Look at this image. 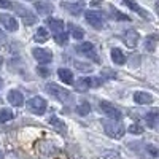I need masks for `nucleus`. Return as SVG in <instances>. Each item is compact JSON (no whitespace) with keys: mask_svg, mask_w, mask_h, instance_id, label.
Here are the masks:
<instances>
[{"mask_svg":"<svg viewBox=\"0 0 159 159\" xmlns=\"http://www.w3.org/2000/svg\"><path fill=\"white\" fill-rule=\"evenodd\" d=\"M45 91L51 97H54L56 100L62 102V103H67V102H72V94L62 86L56 84V83H48L45 84Z\"/></svg>","mask_w":159,"mask_h":159,"instance_id":"nucleus-1","label":"nucleus"},{"mask_svg":"<svg viewBox=\"0 0 159 159\" xmlns=\"http://www.w3.org/2000/svg\"><path fill=\"white\" fill-rule=\"evenodd\" d=\"M100 123H102L103 130L107 132L108 137H111V139H121L124 135V132H126L123 123L111 121V119H103V121H100Z\"/></svg>","mask_w":159,"mask_h":159,"instance_id":"nucleus-2","label":"nucleus"},{"mask_svg":"<svg viewBox=\"0 0 159 159\" xmlns=\"http://www.w3.org/2000/svg\"><path fill=\"white\" fill-rule=\"evenodd\" d=\"M27 110L32 111L34 115H43L46 111V100L43 97H40V96L32 97L27 102Z\"/></svg>","mask_w":159,"mask_h":159,"instance_id":"nucleus-3","label":"nucleus"},{"mask_svg":"<svg viewBox=\"0 0 159 159\" xmlns=\"http://www.w3.org/2000/svg\"><path fill=\"white\" fill-rule=\"evenodd\" d=\"M76 51L80 52V54H83L86 57H89L91 61H94V62H100L99 56L96 54V51H94V45L89 43V42H84L81 45H76Z\"/></svg>","mask_w":159,"mask_h":159,"instance_id":"nucleus-4","label":"nucleus"},{"mask_svg":"<svg viewBox=\"0 0 159 159\" xmlns=\"http://www.w3.org/2000/svg\"><path fill=\"white\" fill-rule=\"evenodd\" d=\"M100 110L107 115L110 119H115V121H119V119L123 118L121 111H119L115 105H111V103H108V102H100Z\"/></svg>","mask_w":159,"mask_h":159,"instance_id":"nucleus-5","label":"nucleus"},{"mask_svg":"<svg viewBox=\"0 0 159 159\" xmlns=\"http://www.w3.org/2000/svg\"><path fill=\"white\" fill-rule=\"evenodd\" d=\"M100 83H102L100 78H80L75 86H76L78 91H86V89H89V88H97V86H100Z\"/></svg>","mask_w":159,"mask_h":159,"instance_id":"nucleus-6","label":"nucleus"},{"mask_svg":"<svg viewBox=\"0 0 159 159\" xmlns=\"http://www.w3.org/2000/svg\"><path fill=\"white\" fill-rule=\"evenodd\" d=\"M32 54L40 64H49L52 61V52L49 49H45V48H34Z\"/></svg>","mask_w":159,"mask_h":159,"instance_id":"nucleus-7","label":"nucleus"},{"mask_svg":"<svg viewBox=\"0 0 159 159\" xmlns=\"http://www.w3.org/2000/svg\"><path fill=\"white\" fill-rule=\"evenodd\" d=\"M123 42L126 43L127 48H135V46L139 45V42H140V35H139L137 30L129 29V30H126L124 35H123Z\"/></svg>","mask_w":159,"mask_h":159,"instance_id":"nucleus-8","label":"nucleus"},{"mask_svg":"<svg viewBox=\"0 0 159 159\" xmlns=\"http://www.w3.org/2000/svg\"><path fill=\"white\" fill-rule=\"evenodd\" d=\"M0 24L10 32H15L18 29V21L15 19V16L8 15V13H0Z\"/></svg>","mask_w":159,"mask_h":159,"instance_id":"nucleus-9","label":"nucleus"},{"mask_svg":"<svg viewBox=\"0 0 159 159\" xmlns=\"http://www.w3.org/2000/svg\"><path fill=\"white\" fill-rule=\"evenodd\" d=\"M84 18H86V21H88L94 29H102V27H103V19H102V15H100V13L86 11V13H84Z\"/></svg>","mask_w":159,"mask_h":159,"instance_id":"nucleus-10","label":"nucleus"},{"mask_svg":"<svg viewBox=\"0 0 159 159\" xmlns=\"http://www.w3.org/2000/svg\"><path fill=\"white\" fill-rule=\"evenodd\" d=\"M15 10H16L18 15L21 16V19L24 21V24L32 25V24H35V22H37V16H34L29 10H25V7H16Z\"/></svg>","mask_w":159,"mask_h":159,"instance_id":"nucleus-11","label":"nucleus"},{"mask_svg":"<svg viewBox=\"0 0 159 159\" xmlns=\"http://www.w3.org/2000/svg\"><path fill=\"white\" fill-rule=\"evenodd\" d=\"M7 97H8V102L13 105V107H22L24 105V96H22V92L18 91V89H11Z\"/></svg>","mask_w":159,"mask_h":159,"instance_id":"nucleus-12","label":"nucleus"},{"mask_svg":"<svg viewBox=\"0 0 159 159\" xmlns=\"http://www.w3.org/2000/svg\"><path fill=\"white\" fill-rule=\"evenodd\" d=\"M134 100L140 105H148L154 102V97L150 94V92H143V91H137L134 92Z\"/></svg>","mask_w":159,"mask_h":159,"instance_id":"nucleus-13","label":"nucleus"},{"mask_svg":"<svg viewBox=\"0 0 159 159\" xmlns=\"http://www.w3.org/2000/svg\"><path fill=\"white\" fill-rule=\"evenodd\" d=\"M35 8H37V13L42 16H48L52 13V10H54V7H52L49 2H37L35 3Z\"/></svg>","mask_w":159,"mask_h":159,"instance_id":"nucleus-14","label":"nucleus"},{"mask_svg":"<svg viewBox=\"0 0 159 159\" xmlns=\"http://www.w3.org/2000/svg\"><path fill=\"white\" fill-rule=\"evenodd\" d=\"M48 25H49V29H51L52 32H54V34L64 32V21H62V19L49 18V19H48Z\"/></svg>","mask_w":159,"mask_h":159,"instance_id":"nucleus-15","label":"nucleus"},{"mask_svg":"<svg viewBox=\"0 0 159 159\" xmlns=\"http://www.w3.org/2000/svg\"><path fill=\"white\" fill-rule=\"evenodd\" d=\"M111 59L116 65H123L126 64V56H124V52L119 49V48H113L111 49Z\"/></svg>","mask_w":159,"mask_h":159,"instance_id":"nucleus-16","label":"nucleus"},{"mask_svg":"<svg viewBox=\"0 0 159 159\" xmlns=\"http://www.w3.org/2000/svg\"><path fill=\"white\" fill-rule=\"evenodd\" d=\"M156 46H157V35L156 34H151L145 38V49L148 52H153L156 49Z\"/></svg>","mask_w":159,"mask_h":159,"instance_id":"nucleus-17","label":"nucleus"},{"mask_svg":"<svg viewBox=\"0 0 159 159\" xmlns=\"http://www.w3.org/2000/svg\"><path fill=\"white\" fill-rule=\"evenodd\" d=\"M57 75H59V78L62 80L65 84H72L73 83V73L69 69H59L57 70Z\"/></svg>","mask_w":159,"mask_h":159,"instance_id":"nucleus-18","label":"nucleus"},{"mask_svg":"<svg viewBox=\"0 0 159 159\" xmlns=\"http://www.w3.org/2000/svg\"><path fill=\"white\" fill-rule=\"evenodd\" d=\"M124 3H126L130 10H134L135 13H139V15H140L142 18H150V15H148L147 11H143V10L139 7V3L135 2V0H124Z\"/></svg>","mask_w":159,"mask_h":159,"instance_id":"nucleus-19","label":"nucleus"},{"mask_svg":"<svg viewBox=\"0 0 159 159\" xmlns=\"http://www.w3.org/2000/svg\"><path fill=\"white\" fill-rule=\"evenodd\" d=\"M48 38H49V35H48V30H46L45 27L37 29V32H35V35H34V40H35L37 43H45Z\"/></svg>","mask_w":159,"mask_h":159,"instance_id":"nucleus-20","label":"nucleus"},{"mask_svg":"<svg viewBox=\"0 0 159 159\" xmlns=\"http://www.w3.org/2000/svg\"><path fill=\"white\" fill-rule=\"evenodd\" d=\"M49 123H51V126L54 127L56 130H59L61 134H65V130H67V127H65V124H64V123L61 121L59 118H56V116H51Z\"/></svg>","mask_w":159,"mask_h":159,"instance_id":"nucleus-21","label":"nucleus"},{"mask_svg":"<svg viewBox=\"0 0 159 159\" xmlns=\"http://www.w3.org/2000/svg\"><path fill=\"white\" fill-rule=\"evenodd\" d=\"M69 29H70V34H72L73 38H76V40H83V37H84V30H83L81 27H78V25H75V24H70V25H69Z\"/></svg>","mask_w":159,"mask_h":159,"instance_id":"nucleus-22","label":"nucleus"},{"mask_svg":"<svg viewBox=\"0 0 159 159\" xmlns=\"http://www.w3.org/2000/svg\"><path fill=\"white\" fill-rule=\"evenodd\" d=\"M145 121H147L148 127H156L157 126V121H159V116H157V111H151L145 116Z\"/></svg>","mask_w":159,"mask_h":159,"instance_id":"nucleus-23","label":"nucleus"},{"mask_svg":"<svg viewBox=\"0 0 159 159\" xmlns=\"http://www.w3.org/2000/svg\"><path fill=\"white\" fill-rule=\"evenodd\" d=\"M11 118H13V111H11L10 108L0 110V124H5L7 121H10Z\"/></svg>","mask_w":159,"mask_h":159,"instance_id":"nucleus-24","label":"nucleus"},{"mask_svg":"<svg viewBox=\"0 0 159 159\" xmlns=\"http://www.w3.org/2000/svg\"><path fill=\"white\" fill-rule=\"evenodd\" d=\"M64 7L67 8L70 13H73V15H80L81 13V3H64Z\"/></svg>","mask_w":159,"mask_h":159,"instance_id":"nucleus-25","label":"nucleus"},{"mask_svg":"<svg viewBox=\"0 0 159 159\" xmlns=\"http://www.w3.org/2000/svg\"><path fill=\"white\" fill-rule=\"evenodd\" d=\"M76 111H78V115H81V116H86V115H89V111H91L89 103H88V102L80 103L78 107H76Z\"/></svg>","mask_w":159,"mask_h":159,"instance_id":"nucleus-26","label":"nucleus"},{"mask_svg":"<svg viewBox=\"0 0 159 159\" xmlns=\"http://www.w3.org/2000/svg\"><path fill=\"white\" fill-rule=\"evenodd\" d=\"M54 40H56L59 45H65V42H67V34H65V32L54 34Z\"/></svg>","mask_w":159,"mask_h":159,"instance_id":"nucleus-27","label":"nucleus"},{"mask_svg":"<svg viewBox=\"0 0 159 159\" xmlns=\"http://www.w3.org/2000/svg\"><path fill=\"white\" fill-rule=\"evenodd\" d=\"M129 132H130V134H134V135H139V134H142V132H143V127L139 126V124H132L129 127Z\"/></svg>","mask_w":159,"mask_h":159,"instance_id":"nucleus-28","label":"nucleus"},{"mask_svg":"<svg viewBox=\"0 0 159 159\" xmlns=\"http://www.w3.org/2000/svg\"><path fill=\"white\" fill-rule=\"evenodd\" d=\"M113 13H115V18H116L118 21H130V19H129V16H126V15H123V13L116 11L115 8H113Z\"/></svg>","mask_w":159,"mask_h":159,"instance_id":"nucleus-29","label":"nucleus"},{"mask_svg":"<svg viewBox=\"0 0 159 159\" xmlns=\"http://www.w3.org/2000/svg\"><path fill=\"white\" fill-rule=\"evenodd\" d=\"M37 72H38V75H40V76H45V78L49 75V70H48L46 67H43V65H40V67L37 69Z\"/></svg>","mask_w":159,"mask_h":159,"instance_id":"nucleus-30","label":"nucleus"},{"mask_svg":"<svg viewBox=\"0 0 159 159\" xmlns=\"http://www.w3.org/2000/svg\"><path fill=\"white\" fill-rule=\"evenodd\" d=\"M75 67L76 69H81V70H91V65H88V64H81V62H75Z\"/></svg>","mask_w":159,"mask_h":159,"instance_id":"nucleus-31","label":"nucleus"},{"mask_svg":"<svg viewBox=\"0 0 159 159\" xmlns=\"http://www.w3.org/2000/svg\"><path fill=\"white\" fill-rule=\"evenodd\" d=\"M11 2L10 0H0V8H11Z\"/></svg>","mask_w":159,"mask_h":159,"instance_id":"nucleus-32","label":"nucleus"},{"mask_svg":"<svg viewBox=\"0 0 159 159\" xmlns=\"http://www.w3.org/2000/svg\"><path fill=\"white\" fill-rule=\"evenodd\" d=\"M5 42H7V35L3 34L2 29H0V45H5Z\"/></svg>","mask_w":159,"mask_h":159,"instance_id":"nucleus-33","label":"nucleus"},{"mask_svg":"<svg viewBox=\"0 0 159 159\" xmlns=\"http://www.w3.org/2000/svg\"><path fill=\"white\" fill-rule=\"evenodd\" d=\"M147 148H148V151H150V153H151L153 156H156V154H157V151H156V148L153 147V145H148V147H147Z\"/></svg>","mask_w":159,"mask_h":159,"instance_id":"nucleus-34","label":"nucleus"},{"mask_svg":"<svg viewBox=\"0 0 159 159\" xmlns=\"http://www.w3.org/2000/svg\"><path fill=\"white\" fill-rule=\"evenodd\" d=\"M3 65V59H2V56H0V67Z\"/></svg>","mask_w":159,"mask_h":159,"instance_id":"nucleus-35","label":"nucleus"},{"mask_svg":"<svg viewBox=\"0 0 159 159\" xmlns=\"http://www.w3.org/2000/svg\"><path fill=\"white\" fill-rule=\"evenodd\" d=\"M0 159H2V153H0Z\"/></svg>","mask_w":159,"mask_h":159,"instance_id":"nucleus-36","label":"nucleus"}]
</instances>
